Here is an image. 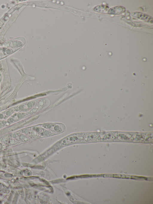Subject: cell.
I'll list each match as a JSON object with an SVG mask.
<instances>
[{"label": "cell", "mask_w": 153, "mask_h": 204, "mask_svg": "<svg viewBox=\"0 0 153 204\" xmlns=\"http://www.w3.org/2000/svg\"><path fill=\"white\" fill-rule=\"evenodd\" d=\"M43 127L53 131L59 132L63 131L62 129L59 125L56 124H45Z\"/></svg>", "instance_id": "3957f363"}, {"label": "cell", "mask_w": 153, "mask_h": 204, "mask_svg": "<svg viewBox=\"0 0 153 204\" xmlns=\"http://www.w3.org/2000/svg\"><path fill=\"white\" fill-rule=\"evenodd\" d=\"M131 15L133 17L140 19L144 21L148 22H152V18L150 16L146 14L140 12H134L132 13Z\"/></svg>", "instance_id": "6da1fadb"}, {"label": "cell", "mask_w": 153, "mask_h": 204, "mask_svg": "<svg viewBox=\"0 0 153 204\" xmlns=\"http://www.w3.org/2000/svg\"><path fill=\"white\" fill-rule=\"evenodd\" d=\"M126 10L125 8L121 6H116L110 9L108 13L114 15H118L124 12Z\"/></svg>", "instance_id": "7a4b0ae2"}, {"label": "cell", "mask_w": 153, "mask_h": 204, "mask_svg": "<svg viewBox=\"0 0 153 204\" xmlns=\"http://www.w3.org/2000/svg\"><path fill=\"white\" fill-rule=\"evenodd\" d=\"M109 10L108 6L103 5L97 6L94 9L95 11L102 13H108Z\"/></svg>", "instance_id": "277c9868"}]
</instances>
